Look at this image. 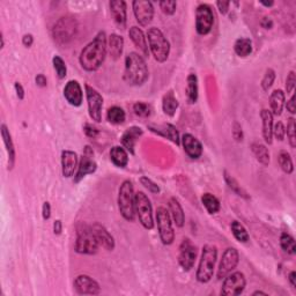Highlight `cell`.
<instances>
[{
  "instance_id": "5",
  "label": "cell",
  "mask_w": 296,
  "mask_h": 296,
  "mask_svg": "<svg viewBox=\"0 0 296 296\" xmlns=\"http://www.w3.org/2000/svg\"><path fill=\"white\" fill-rule=\"evenodd\" d=\"M99 242L92 230V226L80 223L78 226L77 241H75V251L84 254H94L98 252Z\"/></svg>"
},
{
  "instance_id": "32",
  "label": "cell",
  "mask_w": 296,
  "mask_h": 296,
  "mask_svg": "<svg viewBox=\"0 0 296 296\" xmlns=\"http://www.w3.org/2000/svg\"><path fill=\"white\" fill-rule=\"evenodd\" d=\"M162 108L166 115L173 117L176 113V110L178 109V101L175 98L173 91L168 92L166 95L163 96L162 99Z\"/></svg>"
},
{
  "instance_id": "62",
  "label": "cell",
  "mask_w": 296,
  "mask_h": 296,
  "mask_svg": "<svg viewBox=\"0 0 296 296\" xmlns=\"http://www.w3.org/2000/svg\"><path fill=\"white\" fill-rule=\"evenodd\" d=\"M259 294H261V295H266V293L259 292V291H257V292H254V293H253V295H259Z\"/></svg>"
},
{
  "instance_id": "20",
  "label": "cell",
  "mask_w": 296,
  "mask_h": 296,
  "mask_svg": "<svg viewBox=\"0 0 296 296\" xmlns=\"http://www.w3.org/2000/svg\"><path fill=\"white\" fill-rule=\"evenodd\" d=\"M78 167V156L72 150H64L61 153V171L63 176L70 178L74 175Z\"/></svg>"
},
{
  "instance_id": "24",
  "label": "cell",
  "mask_w": 296,
  "mask_h": 296,
  "mask_svg": "<svg viewBox=\"0 0 296 296\" xmlns=\"http://www.w3.org/2000/svg\"><path fill=\"white\" fill-rule=\"evenodd\" d=\"M261 122H263V137L267 144H272L273 137V115L267 109H263L260 112Z\"/></svg>"
},
{
  "instance_id": "13",
  "label": "cell",
  "mask_w": 296,
  "mask_h": 296,
  "mask_svg": "<svg viewBox=\"0 0 296 296\" xmlns=\"http://www.w3.org/2000/svg\"><path fill=\"white\" fill-rule=\"evenodd\" d=\"M240 261V254L235 247H228L222 254L218 270V279H225L233 270H235Z\"/></svg>"
},
{
  "instance_id": "61",
  "label": "cell",
  "mask_w": 296,
  "mask_h": 296,
  "mask_svg": "<svg viewBox=\"0 0 296 296\" xmlns=\"http://www.w3.org/2000/svg\"><path fill=\"white\" fill-rule=\"evenodd\" d=\"M261 4H263L264 6H266V7H270V6H272L274 4L273 1H270V2H264V1H261Z\"/></svg>"
},
{
  "instance_id": "45",
  "label": "cell",
  "mask_w": 296,
  "mask_h": 296,
  "mask_svg": "<svg viewBox=\"0 0 296 296\" xmlns=\"http://www.w3.org/2000/svg\"><path fill=\"white\" fill-rule=\"evenodd\" d=\"M225 178H226L227 184L229 185V188L232 189L233 191H235L236 194L239 195V196H242V197L247 198V194L242 190V188H241V185H239V183H237V182H236L235 180H234V178H233L232 176H230V175H228L227 173H225Z\"/></svg>"
},
{
  "instance_id": "25",
  "label": "cell",
  "mask_w": 296,
  "mask_h": 296,
  "mask_svg": "<svg viewBox=\"0 0 296 296\" xmlns=\"http://www.w3.org/2000/svg\"><path fill=\"white\" fill-rule=\"evenodd\" d=\"M129 35L131 40H132V42L134 43V46L141 51V53H143L144 56H148L149 51H148L146 37H145L143 30L138 28V27H132V28L130 29Z\"/></svg>"
},
{
  "instance_id": "17",
  "label": "cell",
  "mask_w": 296,
  "mask_h": 296,
  "mask_svg": "<svg viewBox=\"0 0 296 296\" xmlns=\"http://www.w3.org/2000/svg\"><path fill=\"white\" fill-rule=\"evenodd\" d=\"M74 287L79 294H88V295H98L101 292L99 285L94 279H92L88 275L81 274L75 279Z\"/></svg>"
},
{
  "instance_id": "30",
  "label": "cell",
  "mask_w": 296,
  "mask_h": 296,
  "mask_svg": "<svg viewBox=\"0 0 296 296\" xmlns=\"http://www.w3.org/2000/svg\"><path fill=\"white\" fill-rule=\"evenodd\" d=\"M110 157H111V161L113 162V164L119 168L126 167L127 162H129V155H127V152L123 147H119V146H115L111 148V150H110Z\"/></svg>"
},
{
  "instance_id": "29",
  "label": "cell",
  "mask_w": 296,
  "mask_h": 296,
  "mask_svg": "<svg viewBox=\"0 0 296 296\" xmlns=\"http://www.w3.org/2000/svg\"><path fill=\"white\" fill-rule=\"evenodd\" d=\"M124 47V40L117 34H111L109 37V53L113 59H118L122 56Z\"/></svg>"
},
{
  "instance_id": "18",
  "label": "cell",
  "mask_w": 296,
  "mask_h": 296,
  "mask_svg": "<svg viewBox=\"0 0 296 296\" xmlns=\"http://www.w3.org/2000/svg\"><path fill=\"white\" fill-rule=\"evenodd\" d=\"M92 230L93 233H94L96 240H98L99 247H104V249L108 251L113 250V247H115V241H113V237L110 235L109 232L104 227L96 222L92 226Z\"/></svg>"
},
{
  "instance_id": "19",
  "label": "cell",
  "mask_w": 296,
  "mask_h": 296,
  "mask_svg": "<svg viewBox=\"0 0 296 296\" xmlns=\"http://www.w3.org/2000/svg\"><path fill=\"white\" fill-rule=\"evenodd\" d=\"M64 96L71 105L79 106L82 103V91L78 81H68L64 88Z\"/></svg>"
},
{
  "instance_id": "51",
  "label": "cell",
  "mask_w": 296,
  "mask_h": 296,
  "mask_svg": "<svg viewBox=\"0 0 296 296\" xmlns=\"http://www.w3.org/2000/svg\"><path fill=\"white\" fill-rule=\"evenodd\" d=\"M85 133L87 134L88 137L91 138H96L99 136V130L94 127L93 125H89V124H86L85 125Z\"/></svg>"
},
{
  "instance_id": "55",
  "label": "cell",
  "mask_w": 296,
  "mask_h": 296,
  "mask_svg": "<svg viewBox=\"0 0 296 296\" xmlns=\"http://www.w3.org/2000/svg\"><path fill=\"white\" fill-rule=\"evenodd\" d=\"M33 42H34V39H33V36L30 35V34H28V35L23 36L22 43H23V46H25V47H27V48L32 47L33 46Z\"/></svg>"
},
{
  "instance_id": "49",
  "label": "cell",
  "mask_w": 296,
  "mask_h": 296,
  "mask_svg": "<svg viewBox=\"0 0 296 296\" xmlns=\"http://www.w3.org/2000/svg\"><path fill=\"white\" fill-rule=\"evenodd\" d=\"M296 84V75L294 71L289 72L287 80H286V91H287V94H291L294 91Z\"/></svg>"
},
{
  "instance_id": "7",
  "label": "cell",
  "mask_w": 296,
  "mask_h": 296,
  "mask_svg": "<svg viewBox=\"0 0 296 296\" xmlns=\"http://www.w3.org/2000/svg\"><path fill=\"white\" fill-rule=\"evenodd\" d=\"M77 20L73 16H63L58 20L53 28V39L59 46L70 43L77 33Z\"/></svg>"
},
{
  "instance_id": "39",
  "label": "cell",
  "mask_w": 296,
  "mask_h": 296,
  "mask_svg": "<svg viewBox=\"0 0 296 296\" xmlns=\"http://www.w3.org/2000/svg\"><path fill=\"white\" fill-rule=\"evenodd\" d=\"M278 161H279V166L281 167V169L284 170L286 174H292L293 173V170H294V167H293L292 157L287 152H286V150H281V152L279 153Z\"/></svg>"
},
{
  "instance_id": "33",
  "label": "cell",
  "mask_w": 296,
  "mask_h": 296,
  "mask_svg": "<svg viewBox=\"0 0 296 296\" xmlns=\"http://www.w3.org/2000/svg\"><path fill=\"white\" fill-rule=\"evenodd\" d=\"M187 86V99L188 102L194 104L198 99V79L196 74H190L188 77Z\"/></svg>"
},
{
  "instance_id": "60",
  "label": "cell",
  "mask_w": 296,
  "mask_h": 296,
  "mask_svg": "<svg viewBox=\"0 0 296 296\" xmlns=\"http://www.w3.org/2000/svg\"><path fill=\"white\" fill-rule=\"evenodd\" d=\"M288 280H289V282H291V285L293 286V287H296V273L294 271L289 273Z\"/></svg>"
},
{
  "instance_id": "37",
  "label": "cell",
  "mask_w": 296,
  "mask_h": 296,
  "mask_svg": "<svg viewBox=\"0 0 296 296\" xmlns=\"http://www.w3.org/2000/svg\"><path fill=\"white\" fill-rule=\"evenodd\" d=\"M106 117H108V120L110 123L116 124H122L125 122V111L119 106H112L108 110V113H106Z\"/></svg>"
},
{
  "instance_id": "57",
  "label": "cell",
  "mask_w": 296,
  "mask_h": 296,
  "mask_svg": "<svg viewBox=\"0 0 296 296\" xmlns=\"http://www.w3.org/2000/svg\"><path fill=\"white\" fill-rule=\"evenodd\" d=\"M15 91H16V95H18V98L20 99H22L23 98H25V91H23L22 86L19 84V82H16L15 84Z\"/></svg>"
},
{
  "instance_id": "46",
  "label": "cell",
  "mask_w": 296,
  "mask_h": 296,
  "mask_svg": "<svg viewBox=\"0 0 296 296\" xmlns=\"http://www.w3.org/2000/svg\"><path fill=\"white\" fill-rule=\"evenodd\" d=\"M161 11H162L164 14L167 15H173L175 12H176V7L177 4L176 1H160L159 2Z\"/></svg>"
},
{
  "instance_id": "23",
  "label": "cell",
  "mask_w": 296,
  "mask_h": 296,
  "mask_svg": "<svg viewBox=\"0 0 296 296\" xmlns=\"http://www.w3.org/2000/svg\"><path fill=\"white\" fill-rule=\"evenodd\" d=\"M141 136H143V130H141L140 127H130V129H127L125 132H124L122 137L123 146L125 147L131 154H134V146H136L138 139H139Z\"/></svg>"
},
{
  "instance_id": "2",
  "label": "cell",
  "mask_w": 296,
  "mask_h": 296,
  "mask_svg": "<svg viewBox=\"0 0 296 296\" xmlns=\"http://www.w3.org/2000/svg\"><path fill=\"white\" fill-rule=\"evenodd\" d=\"M148 79V68L146 61L139 53L131 52L125 58L124 80L131 86L144 85Z\"/></svg>"
},
{
  "instance_id": "50",
  "label": "cell",
  "mask_w": 296,
  "mask_h": 296,
  "mask_svg": "<svg viewBox=\"0 0 296 296\" xmlns=\"http://www.w3.org/2000/svg\"><path fill=\"white\" fill-rule=\"evenodd\" d=\"M233 136L235 138L236 141H242L243 139V132H242V127L239 123L234 124V129H233Z\"/></svg>"
},
{
  "instance_id": "31",
  "label": "cell",
  "mask_w": 296,
  "mask_h": 296,
  "mask_svg": "<svg viewBox=\"0 0 296 296\" xmlns=\"http://www.w3.org/2000/svg\"><path fill=\"white\" fill-rule=\"evenodd\" d=\"M169 209H170L171 216H173L174 221H175V223H176V226L183 227L184 221H185L184 212L180 204V201H178L176 198H171L169 200Z\"/></svg>"
},
{
  "instance_id": "58",
  "label": "cell",
  "mask_w": 296,
  "mask_h": 296,
  "mask_svg": "<svg viewBox=\"0 0 296 296\" xmlns=\"http://www.w3.org/2000/svg\"><path fill=\"white\" fill-rule=\"evenodd\" d=\"M36 84L40 86V87H46L47 86V78L44 77L43 74H39L36 77Z\"/></svg>"
},
{
  "instance_id": "26",
  "label": "cell",
  "mask_w": 296,
  "mask_h": 296,
  "mask_svg": "<svg viewBox=\"0 0 296 296\" xmlns=\"http://www.w3.org/2000/svg\"><path fill=\"white\" fill-rule=\"evenodd\" d=\"M149 129L155 132L160 136H163L168 138V139L173 141L176 145H180V136H178V132L176 130V127L171 124H163V125H159V126H149Z\"/></svg>"
},
{
  "instance_id": "14",
  "label": "cell",
  "mask_w": 296,
  "mask_h": 296,
  "mask_svg": "<svg viewBox=\"0 0 296 296\" xmlns=\"http://www.w3.org/2000/svg\"><path fill=\"white\" fill-rule=\"evenodd\" d=\"M86 95H87L88 101V110L89 116L95 122H101L102 119V106H103V99L99 95V93L91 86H86Z\"/></svg>"
},
{
  "instance_id": "59",
  "label": "cell",
  "mask_w": 296,
  "mask_h": 296,
  "mask_svg": "<svg viewBox=\"0 0 296 296\" xmlns=\"http://www.w3.org/2000/svg\"><path fill=\"white\" fill-rule=\"evenodd\" d=\"M61 229H63V226H61V221H60V220H57V221H54V225H53V232H54V234L59 235V234L61 233Z\"/></svg>"
},
{
  "instance_id": "34",
  "label": "cell",
  "mask_w": 296,
  "mask_h": 296,
  "mask_svg": "<svg viewBox=\"0 0 296 296\" xmlns=\"http://www.w3.org/2000/svg\"><path fill=\"white\" fill-rule=\"evenodd\" d=\"M251 150H252L256 159L263 166H268V163H270V153H268L266 146H264L260 143H253L251 145Z\"/></svg>"
},
{
  "instance_id": "4",
  "label": "cell",
  "mask_w": 296,
  "mask_h": 296,
  "mask_svg": "<svg viewBox=\"0 0 296 296\" xmlns=\"http://www.w3.org/2000/svg\"><path fill=\"white\" fill-rule=\"evenodd\" d=\"M218 258V249L215 246H207L204 247L201 253V259L199 263V267L197 271V280L202 284H206L213 278L214 273V267Z\"/></svg>"
},
{
  "instance_id": "21",
  "label": "cell",
  "mask_w": 296,
  "mask_h": 296,
  "mask_svg": "<svg viewBox=\"0 0 296 296\" xmlns=\"http://www.w3.org/2000/svg\"><path fill=\"white\" fill-rule=\"evenodd\" d=\"M182 143H183L184 150L192 159H198V157L201 156L202 146L197 138H195L192 134L187 133L183 136Z\"/></svg>"
},
{
  "instance_id": "28",
  "label": "cell",
  "mask_w": 296,
  "mask_h": 296,
  "mask_svg": "<svg viewBox=\"0 0 296 296\" xmlns=\"http://www.w3.org/2000/svg\"><path fill=\"white\" fill-rule=\"evenodd\" d=\"M271 113L274 116H280L285 106V93L281 89H277L271 94L270 98Z\"/></svg>"
},
{
  "instance_id": "35",
  "label": "cell",
  "mask_w": 296,
  "mask_h": 296,
  "mask_svg": "<svg viewBox=\"0 0 296 296\" xmlns=\"http://www.w3.org/2000/svg\"><path fill=\"white\" fill-rule=\"evenodd\" d=\"M234 49L239 57H247L252 52V43L249 39H239L235 42Z\"/></svg>"
},
{
  "instance_id": "15",
  "label": "cell",
  "mask_w": 296,
  "mask_h": 296,
  "mask_svg": "<svg viewBox=\"0 0 296 296\" xmlns=\"http://www.w3.org/2000/svg\"><path fill=\"white\" fill-rule=\"evenodd\" d=\"M132 5L138 23L143 27L149 25L154 16V7L152 2L146 1V0H136Z\"/></svg>"
},
{
  "instance_id": "22",
  "label": "cell",
  "mask_w": 296,
  "mask_h": 296,
  "mask_svg": "<svg viewBox=\"0 0 296 296\" xmlns=\"http://www.w3.org/2000/svg\"><path fill=\"white\" fill-rule=\"evenodd\" d=\"M110 11L115 22L120 28L124 29L126 26V2L123 0H113L110 1Z\"/></svg>"
},
{
  "instance_id": "40",
  "label": "cell",
  "mask_w": 296,
  "mask_h": 296,
  "mask_svg": "<svg viewBox=\"0 0 296 296\" xmlns=\"http://www.w3.org/2000/svg\"><path fill=\"white\" fill-rule=\"evenodd\" d=\"M280 244H281L282 249H284L287 253H289V254H294L295 253L296 247H295L294 237L289 235V234H287V233H282L281 234Z\"/></svg>"
},
{
  "instance_id": "44",
  "label": "cell",
  "mask_w": 296,
  "mask_h": 296,
  "mask_svg": "<svg viewBox=\"0 0 296 296\" xmlns=\"http://www.w3.org/2000/svg\"><path fill=\"white\" fill-rule=\"evenodd\" d=\"M274 80H275V72L272 70V68H267L266 72H265L263 80H261V87H263L265 92H267L268 89L272 87Z\"/></svg>"
},
{
  "instance_id": "10",
  "label": "cell",
  "mask_w": 296,
  "mask_h": 296,
  "mask_svg": "<svg viewBox=\"0 0 296 296\" xmlns=\"http://www.w3.org/2000/svg\"><path fill=\"white\" fill-rule=\"evenodd\" d=\"M247 281L242 272H234L228 274L223 281L221 294L226 296L241 295L246 288Z\"/></svg>"
},
{
  "instance_id": "12",
  "label": "cell",
  "mask_w": 296,
  "mask_h": 296,
  "mask_svg": "<svg viewBox=\"0 0 296 296\" xmlns=\"http://www.w3.org/2000/svg\"><path fill=\"white\" fill-rule=\"evenodd\" d=\"M197 259V247L189 239H184L181 243L178 261L184 271H190L194 267L195 261Z\"/></svg>"
},
{
  "instance_id": "16",
  "label": "cell",
  "mask_w": 296,
  "mask_h": 296,
  "mask_svg": "<svg viewBox=\"0 0 296 296\" xmlns=\"http://www.w3.org/2000/svg\"><path fill=\"white\" fill-rule=\"evenodd\" d=\"M93 156H94L93 150L91 149V147L87 146L85 148V154L82 155L80 163H79L78 173L75 175V178H74L75 183L80 182L86 175L95 173L98 166H96V162L94 161V159H93Z\"/></svg>"
},
{
  "instance_id": "48",
  "label": "cell",
  "mask_w": 296,
  "mask_h": 296,
  "mask_svg": "<svg viewBox=\"0 0 296 296\" xmlns=\"http://www.w3.org/2000/svg\"><path fill=\"white\" fill-rule=\"evenodd\" d=\"M273 134L278 140H280V141L284 140L285 134H286V127L284 124H282L281 122L275 123L273 125Z\"/></svg>"
},
{
  "instance_id": "11",
  "label": "cell",
  "mask_w": 296,
  "mask_h": 296,
  "mask_svg": "<svg viewBox=\"0 0 296 296\" xmlns=\"http://www.w3.org/2000/svg\"><path fill=\"white\" fill-rule=\"evenodd\" d=\"M213 23H214V15L211 7L206 4L198 6L196 12V29L199 35H207L212 30Z\"/></svg>"
},
{
  "instance_id": "43",
  "label": "cell",
  "mask_w": 296,
  "mask_h": 296,
  "mask_svg": "<svg viewBox=\"0 0 296 296\" xmlns=\"http://www.w3.org/2000/svg\"><path fill=\"white\" fill-rule=\"evenodd\" d=\"M133 110L134 112H136V115L139 117H148L150 116V112H152L150 105H148L147 103L144 102H137L136 104L133 105Z\"/></svg>"
},
{
  "instance_id": "54",
  "label": "cell",
  "mask_w": 296,
  "mask_h": 296,
  "mask_svg": "<svg viewBox=\"0 0 296 296\" xmlns=\"http://www.w3.org/2000/svg\"><path fill=\"white\" fill-rule=\"evenodd\" d=\"M287 110L291 113H295V95H292V98L287 102Z\"/></svg>"
},
{
  "instance_id": "52",
  "label": "cell",
  "mask_w": 296,
  "mask_h": 296,
  "mask_svg": "<svg viewBox=\"0 0 296 296\" xmlns=\"http://www.w3.org/2000/svg\"><path fill=\"white\" fill-rule=\"evenodd\" d=\"M229 5H230L229 1H218L216 2V6H218L219 11L221 14H226V13L228 12Z\"/></svg>"
},
{
  "instance_id": "42",
  "label": "cell",
  "mask_w": 296,
  "mask_h": 296,
  "mask_svg": "<svg viewBox=\"0 0 296 296\" xmlns=\"http://www.w3.org/2000/svg\"><path fill=\"white\" fill-rule=\"evenodd\" d=\"M52 63H53L54 70H56V72H57L58 78L64 79L65 77H66L67 68H66V65H65V61L61 59L59 56H56V57H53Z\"/></svg>"
},
{
  "instance_id": "6",
  "label": "cell",
  "mask_w": 296,
  "mask_h": 296,
  "mask_svg": "<svg viewBox=\"0 0 296 296\" xmlns=\"http://www.w3.org/2000/svg\"><path fill=\"white\" fill-rule=\"evenodd\" d=\"M133 185L130 181L123 182L118 195V207L120 214L127 221H133L136 218V204H134Z\"/></svg>"
},
{
  "instance_id": "47",
  "label": "cell",
  "mask_w": 296,
  "mask_h": 296,
  "mask_svg": "<svg viewBox=\"0 0 296 296\" xmlns=\"http://www.w3.org/2000/svg\"><path fill=\"white\" fill-rule=\"evenodd\" d=\"M140 182L141 184H143L148 191L152 192V194H159L160 192V188L157 187V184L154 183V182L152 180H149L148 177H141Z\"/></svg>"
},
{
  "instance_id": "27",
  "label": "cell",
  "mask_w": 296,
  "mask_h": 296,
  "mask_svg": "<svg viewBox=\"0 0 296 296\" xmlns=\"http://www.w3.org/2000/svg\"><path fill=\"white\" fill-rule=\"evenodd\" d=\"M1 137H2V140H4V144L6 146V150H7L8 167H9V169H12L13 166H14V162H15V149H14V145H13V141L11 138V133H9V131L6 125H1Z\"/></svg>"
},
{
  "instance_id": "9",
  "label": "cell",
  "mask_w": 296,
  "mask_h": 296,
  "mask_svg": "<svg viewBox=\"0 0 296 296\" xmlns=\"http://www.w3.org/2000/svg\"><path fill=\"white\" fill-rule=\"evenodd\" d=\"M156 222H157V229L163 244L169 246L174 242L175 240V233L173 228V223L169 215V212L164 207H159L156 211Z\"/></svg>"
},
{
  "instance_id": "1",
  "label": "cell",
  "mask_w": 296,
  "mask_h": 296,
  "mask_svg": "<svg viewBox=\"0 0 296 296\" xmlns=\"http://www.w3.org/2000/svg\"><path fill=\"white\" fill-rule=\"evenodd\" d=\"M106 35L99 32L94 40L81 51L80 64L86 71H96L101 67L106 54Z\"/></svg>"
},
{
  "instance_id": "41",
  "label": "cell",
  "mask_w": 296,
  "mask_h": 296,
  "mask_svg": "<svg viewBox=\"0 0 296 296\" xmlns=\"http://www.w3.org/2000/svg\"><path fill=\"white\" fill-rule=\"evenodd\" d=\"M287 138L289 141V145H291L292 148L296 147V125H295V119L289 118L288 124H287Z\"/></svg>"
},
{
  "instance_id": "38",
  "label": "cell",
  "mask_w": 296,
  "mask_h": 296,
  "mask_svg": "<svg viewBox=\"0 0 296 296\" xmlns=\"http://www.w3.org/2000/svg\"><path fill=\"white\" fill-rule=\"evenodd\" d=\"M232 232L235 236V239L239 241V242L247 243L249 241V234H247V229L244 228L243 225H241L239 221H233L232 222Z\"/></svg>"
},
{
  "instance_id": "3",
  "label": "cell",
  "mask_w": 296,
  "mask_h": 296,
  "mask_svg": "<svg viewBox=\"0 0 296 296\" xmlns=\"http://www.w3.org/2000/svg\"><path fill=\"white\" fill-rule=\"evenodd\" d=\"M147 39L149 43V49L153 56L159 63H164L169 57L170 44L159 28L153 27L147 32Z\"/></svg>"
},
{
  "instance_id": "8",
  "label": "cell",
  "mask_w": 296,
  "mask_h": 296,
  "mask_svg": "<svg viewBox=\"0 0 296 296\" xmlns=\"http://www.w3.org/2000/svg\"><path fill=\"white\" fill-rule=\"evenodd\" d=\"M134 204H136V213L139 218V221L146 229L154 228L153 209L149 199L144 192H137L134 196Z\"/></svg>"
},
{
  "instance_id": "53",
  "label": "cell",
  "mask_w": 296,
  "mask_h": 296,
  "mask_svg": "<svg viewBox=\"0 0 296 296\" xmlns=\"http://www.w3.org/2000/svg\"><path fill=\"white\" fill-rule=\"evenodd\" d=\"M43 219L44 220H49L50 219V215H51V206H50V202H44L43 205Z\"/></svg>"
},
{
  "instance_id": "36",
  "label": "cell",
  "mask_w": 296,
  "mask_h": 296,
  "mask_svg": "<svg viewBox=\"0 0 296 296\" xmlns=\"http://www.w3.org/2000/svg\"><path fill=\"white\" fill-rule=\"evenodd\" d=\"M201 201L204 206L207 209L209 214H214V213H218L220 211V201L218 198L214 197V196L211 194H205L202 195Z\"/></svg>"
},
{
  "instance_id": "56",
  "label": "cell",
  "mask_w": 296,
  "mask_h": 296,
  "mask_svg": "<svg viewBox=\"0 0 296 296\" xmlns=\"http://www.w3.org/2000/svg\"><path fill=\"white\" fill-rule=\"evenodd\" d=\"M260 25L265 29H271L272 27H273V22H272V20L270 18H264L263 20H261Z\"/></svg>"
}]
</instances>
